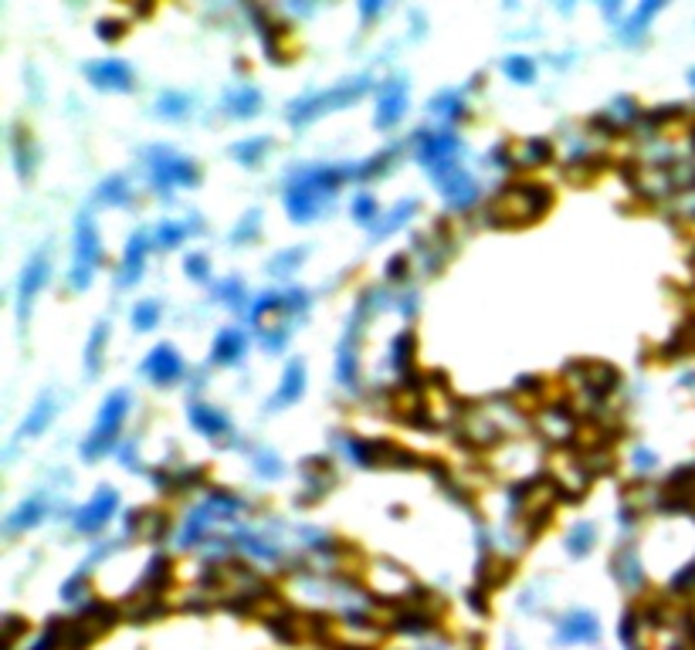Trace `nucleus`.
<instances>
[{"label":"nucleus","instance_id":"obj_1","mask_svg":"<svg viewBox=\"0 0 695 650\" xmlns=\"http://www.w3.org/2000/svg\"><path fill=\"white\" fill-rule=\"evenodd\" d=\"M126 414H130V393H122V390L112 393V397L106 400V407H102V417H99L92 438L82 444V454L88 458V461H96V458H102V454L112 450L116 434H119V424Z\"/></svg>","mask_w":695,"mask_h":650},{"label":"nucleus","instance_id":"obj_2","mask_svg":"<svg viewBox=\"0 0 695 650\" xmlns=\"http://www.w3.org/2000/svg\"><path fill=\"white\" fill-rule=\"evenodd\" d=\"M367 78H360V82L353 85H339V88H329V92L323 95H309V98H302V102H296L292 106V122H309V119H316L319 112H329V108L336 106H347V102H353V98H360L363 92H367Z\"/></svg>","mask_w":695,"mask_h":650},{"label":"nucleus","instance_id":"obj_3","mask_svg":"<svg viewBox=\"0 0 695 650\" xmlns=\"http://www.w3.org/2000/svg\"><path fill=\"white\" fill-rule=\"evenodd\" d=\"M153 160V187L156 190H170V187H187V183H197V170H193L191 160L183 156H173L170 150H153L150 153Z\"/></svg>","mask_w":695,"mask_h":650},{"label":"nucleus","instance_id":"obj_4","mask_svg":"<svg viewBox=\"0 0 695 650\" xmlns=\"http://www.w3.org/2000/svg\"><path fill=\"white\" fill-rule=\"evenodd\" d=\"M99 258H102V248H99L96 224L85 213L82 221H78V248H75V274H72L75 288H85V284L92 282V268L99 264Z\"/></svg>","mask_w":695,"mask_h":650},{"label":"nucleus","instance_id":"obj_5","mask_svg":"<svg viewBox=\"0 0 695 650\" xmlns=\"http://www.w3.org/2000/svg\"><path fill=\"white\" fill-rule=\"evenodd\" d=\"M85 75L99 85V88H132V68L126 61L119 58H106V61H96V65H85Z\"/></svg>","mask_w":695,"mask_h":650},{"label":"nucleus","instance_id":"obj_6","mask_svg":"<svg viewBox=\"0 0 695 650\" xmlns=\"http://www.w3.org/2000/svg\"><path fill=\"white\" fill-rule=\"evenodd\" d=\"M116 505H119V495H116V491H109V488H102V491H99V495L92 498L82 511H78V529H82V532H99V529L112 519Z\"/></svg>","mask_w":695,"mask_h":650},{"label":"nucleus","instance_id":"obj_7","mask_svg":"<svg viewBox=\"0 0 695 650\" xmlns=\"http://www.w3.org/2000/svg\"><path fill=\"white\" fill-rule=\"evenodd\" d=\"M404 108H408V88L397 82H387L380 85V112H377V126L380 129H390L397 119L404 116Z\"/></svg>","mask_w":695,"mask_h":650},{"label":"nucleus","instance_id":"obj_8","mask_svg":"<svg viewBox=\"0 0 695 650\" xmlns=\"http://www.w3.org/2000/svg\"><path fill=\"white\" fill-rule=\"evenodd\" d=\"M143 373H150L156 383H173L183 373V363L173 346H156L153 356L143 363Z\"/></svg>","mask_w":695,"mask_h":650},{"label":"nucleus","instance_id":"obj_9","mask_svg":"<svg viewBox=\"0 0 695 650\" xmlns=\"http://www.w3.org/2000/svg\"><path fill=\"white\" fill-rule=\"evenodd\" d=\"M191 424L207 434V438H221L228 434V417L221 414L217 407H207V403H191Z\"/></svg>","mask_w":695,"mask_h":650},{"label":"nucleus","instance_id":"obj_10","mask_svg":"<svg viewBox=\"0 0 695 650\" xmlns=\"http://www.w3.org/2000/svg\"><path fill=\"white\" fill-rule=\"evenodd\" d=\"M45 282H48V258H45V254H37V258L25 268V278H21V315L27 312L31 298L41 292V284Z\"/></svg>","mask_w":695,"mask_h":650},{"label":"nucleus","instance_id":"obj_11","mask_svg":"<svg viewBox=\"0 0 695 650\" xmlns=\"http://www.w3.org/2000/svg\"><path fill=\"white\" fill-rule=\"evenodd\" d=\"M244 349H248V339H244V332L241 329H224V332H217V339H214V359L217 363H238L241 356H244Z\"/></svg>","mask_w":695,"mask_h":650},{"label":"nucleus","instance_id":"obj_12","mask_svg":"<svg viewBox=\"0 0 695 650\" xmlns=\"http://www.w3.org/2000/svg\"><path fill=\"white\" fill-rule=\"evenodd\" d=\"M146 251H150V241H146V234H136L130 241V248H126V261H122V284H130L140 278V272H143V261H146Z\"/></svg>","mask_w":695,"mask_h":650},{"label":"nucleus","instance_id":"obj_13","mask_svg":"<svg viewBox=\"0 0 695 650\" xmlns=\"http://www.w3.org/2000/svg\"><path fill=\"white\" fill-rule=\"evenodd\" d=\"M302 390H306V366L302 363H288L285 369V379H282V390L275 393V407H282V403H296L302 397ZM268 403V407H272Z\"/></svg>","mask_w":695,"mask_h":650},{"label":"nucleus","instance_id":"obj_14","mask_svg":"<svg viewBox=\"0 0 695 650\" xmlns=\"http://www.w3.org/2000/svg\"><path fill=\"white\" fill-rule=\"evenodd\" d=\"M228 112L231 116H254L258 108H262V92L258 88H252V85H241L238 92L228 95Z\"/></svg>","mask_w":695,"mask_h":650},{"label":"nucleus","instance_id":"obj_15","mask_svg":"<svg viewBox=\"0 0 695 650\" xmlns=\"http://www.w3.org/2000/svg\"><path fill=\"white\" fill-rule=\"evenodd\" d=\"M55 410H58V407H55V397H41L35 410L27 414L25 427H21V434H25V438H37V434L48 427L51 417H55Z\"/></svg>","mask_w":695,"mask_h":650},{"label":"nucleus","instance_id":"obj_16","mask_svg":"<svg viewBox=\"0 0 695 650\" xmlns=\"http://www.w3.org/2000/svg\"><path fill=\"white\" fill-rule=\"evenodd\" d=\"M41 511H45L41 498H31V501H25V505H21V509H17L11 519H7V529H11V532H17V529L37 525V521H41Z\"/></svg>","mask_w":695,"mask_h":650},{"label":"nucleus","instance_id":"obj_17","mask_svg":"<svg viewBox=\"0 0 695 650\" xmlns=\"http://www.w3.org/2000/svg\"><path fill=\"white\" fill-rule=\"evenodd\" d=\"M597 542V529L590 525V521H580L574 532H570V542H566V549L574 552V556H587L590 552V545Z\"/></svg>","mask_w":695,"mask_h":650},{"label":"nucleus","instance_id":"obj_18","mask_svg":"<svg viewBox=\"0 0 695 650\" xmlns=\"http://www.w3.org/2000/svg\"><path fill=\"white\" fill-rule=\"evenodd\" d=\"M597 637V624L587 614H576L574 620H566L564 640H594Z\"/></svg>","mask_w":695,"mask_h":650},{"label":"nucleus","instance_id":"obj_19","mask_svg":"<svg viewBox=\"0 0 695 650\" xmlns=\"http://www.w3.org/2000/svg\"><path fill=\"white\" fill-rule=\"evenodd\" d=\"M505 75H509V78H515V82L529 85L533 78H536V65H533L529 58H523V55H515V58L505 61Z\"/></svg>","mask_w":695,"mask_h":650},{"label":"nucleus","instance_id":"obj_20","mask_svg":"<svg viewBox=\"0 0 695 650\" xmlns=\"http://www.w3.org/2000/svg\"><path fill=\"white\" fill-rule=\"evenodd\" d=\"M268 146H272V142H268V139H248V142H238V146H234V156H238V160H244V163H248V166H254V163H258V160H262L265 153H268Z\"/></svg>","mask_w":695,"mask_h":650},{"label":"nucleus","instance_id":"obj_21","mask_svg":"<svg viewBox=\"0 0 695 650\" xmlns=\"http://www.w3.org/2000/svg\"><path fill=\"white\" fill-rule=\"evenodd\" d=\"M191 231H197V227H191V224H160V231H156V241H160L163 248H177L183 237L191 234Z\"/></svg>","mask_w":695,"mask_h":650},{"label":"nucleus","instance_id":"obj_22","mask_svg":"<svg viewBox=\"0 0 695 650\" xmlns=\"http://www.w3.org/2000/svg\"><path fill=\"white\" fill-rule=\"evenodd\" d=\"M132 322L140 325V329H153L156 322H160V302H140V305L132 308Z\"/></svg>","mask_w":695,"mask_h":650},{"label":"nucleus","instance_id":"obj_23","mask_svg":"<svg viewBox=\"0 0 695 650\" xmlns=\"http://www.w3.org/2000/svg\"><path fill=\"white\" fill-rule=\"evenodd\" d=\"M191 106H193L191 95H163V98H160V112L170 119H181Z\"/></svg>","mask_w":695,"mask_h":650},{"label":"nucleus","instance_id":"obj_24","mask_svg":"<svg viewBox=\"0 0 695 650\" xmlns=\"http://www.w3.org/2000/svg\"><path fill=\"white\" fill-rule=\"evenodd\" d=\"M102 201H109V203H130V190H126V180H106L102 183V193H99Z\"/></svg>","mask_w":695,"mask_h":650},{"label":"nucleus","instance_id":"obj_25","mask_svg":"<svg viewBox=\"0 0 695 650\" xmlns=\"http://www.w3.org/2000/svg\"><path fill=\"white\" fill-rule=\"evenodd\" d=\"M102 346H106V325H99L88 339V373H99V363H102Z\"/></svg>","mask_w":695,"mask_h":650},{"label":"nucleus","instance_id":"obj_26","mask_svg":"<svg viewBox=\"0 0 695 650\" xmlns=\"http://www.w3.org/2000/svg\"><path fill=\"white\" fill-rule=\"evenodd\" d=\"M550 156H553L550 142H546V139H533L526 146V156H523V160H526V166H540V163H546Z\"/></svg>","mask_w":695,"mask_h":650},{"label":"nucleus","instance_id":"obj_27","mask_svg":"<svg viewBox=\"0 0 695 650\" xmlns=\"http://www.w3.org/2000/svg\"><path fill=\"white\" fill-rule=\"evenodd\" d=\"M353 217H357L360 224H370L373 217H377V201H373L370 193H360V197L353 201Z\"/></svg>","mask_w":695,"mask_h":650},{"label":"nucleus","instance_id":"obj_28","mask_svg":"<svg viewBox=\"0 0 695 650\" xmlns=\"http://www.w3.org/2000/svg\"><path fill=\"white\" fill-rule=\"evenodd\" d=\"M258 224H262V213L258 211L248 213V221H241L238 231H234V241H252V237L258 234Z\"/></svg>","mask_w":695,"mask_h":650},{"label":"nucleus","instance_id":"obj_29","mask_svg":"<svg viewBox=\"0 0 695 650\" xmlns=\"http://www.w3.org/2000/svg\"><path fill=\"white\" fill-rule=\"evenodd\" d=\"M14 153H17V166H21V173H31V146H27L25 136H17V139H14Z\"/></svg>","mask_w":695,"mask_h":650},{"label":"nucleus","instance_id":"obj_30","mask_svg":"<svg viewBox=\"0 0 695 650\" xmlns=\"http://www.w3.org/2000/svg\"><path fill=\"white\" fill-rule=\"evenodd\" d=\"M296 261H302V251H285V254H278V258L272 261L268 268H272L275 274H288V268H292Z\"/></svg>","mask_w":695,"mask_h":650},{"label":"nucleus","instance_id":"obj_31","mask_svg":"<svg viewBox=\"0 0 695 650\" xmlns=\"http://www.w3.org/2000/svg\"><path fill=\"white\" fill-rule=\"evenodd\" d=\"M217 295H224V302H231V305H238L241 298H244V288H241V282H224V284H217Z\"/></svg>","mask_w":695,"mask_h":650},{"label":"nucleus","instance_id":"obj_32","mask_svg":"<svg viewBox=\"0 0 695 650\" xmlns=\"http://www.w3.org/2000/svg\"><path fill=\"white\" fill-rule=\"evenodd\" d=\"M394 363L400 369H404V363H410V335L404 332V335H397V343H394Z\"/></svg>","mask_w":695,"mask_h":650},{"label":"nucleus","instance_id":"obj_33","mask_svg":"<svg viewBox=\"0 0 695 650\" xmlns=\"http://www.w3.org/2000/svg\"><path fill=\"white\" fill-rule=\"evenodd\" d=\"M258 471H262L265 478H278V474H282V464H278L275 454H262V458H258Z\"/></svg>","mask_w":695,"mask_h":650},{"label":"nucleus","instance_id":"obj_34","mask_svg":"<svg viewBox=\"0 0 695 650\" xmlns=\"http://www.w3.org/2000/svg\"><path fill=\"white\" fill-rule=\"evenodd\" d=\"M408 268H410L408 254H397V258H390V264H387V274H390V278L397 282V278H404V272H408Z\"/></svg>","mask_w":695,"mask_h":650},{"label":"nucleus","instance_id":"obj_35","mask_svg":"<svg viewBox=\"0 0 695 650\" xmlns=\"http://www.w3.org/2000/svg\"><path fill=\"white\" fill-rule=\"evenodd\" d=\"M187 274H193V278H207V258L204 254H191V258H187Z\"/></svg>","mask_w":695,"mask_h":650},{"label":"nucleus","instance_id":"obj_36","mask_svg":"<svg viewBox=\"0 0 695 650\" xmlns=\"http://www.w3.org/2000/svg\"><path fill=\"white\" fill-rule=\"evenodd\" d=\"M122 35V24L119 21H99V37H109V41H116Z\"/></svg>","mask_w":695,"mask_h":650}]
</instances>
